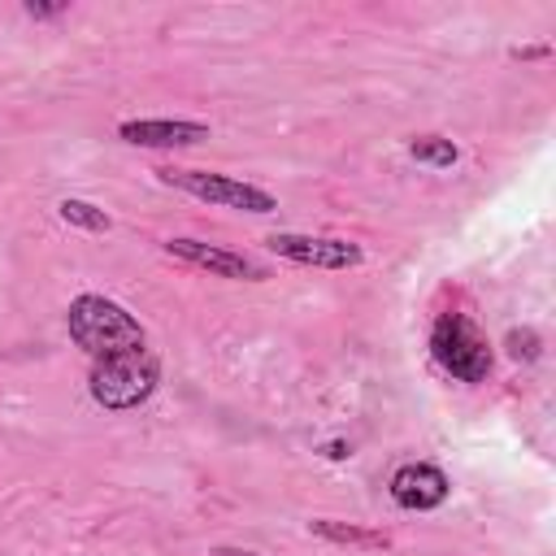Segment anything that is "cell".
<instances>
[{"instance_id":"obj_1","label":"cell","mask_w":556,"mask_h":556,"mask_svg":"<svg viewBox=\"0 0 556 556\" xmlns=\"http://www.w3.org/2000/svg\"><path fill=\"white\" fill-rule=\"evenodd\" d=\"M65 326H70V339L91 356H117V352H130V348H148V334L139 326V317L130 308H122L117 300L109 295H96V291H83L70 300L65 308Z\"/></svg>"},{"instance_id":"obj_2","label":"cell","mask_w":556,"mask_h":556,"mask_svg":"<svg viewBox=\"0 0 556 556\" xmlns=\"http://www.w3.org/2000/svg\"><path fill=\"white\" fill-rule=\"evenodd\" d=\"M156 382H161V361H156L152 348H130V352H117V356H100V361H91V374H87L91 400L109 413L139 408L143 400H152Z\"/></svg>"},{"instance_id":"obj_3","label":"cell","mask_w":556,"mask_h":556,"mask_svg":"<svg viewBox=\"0 0 556 556\" xmlns=\"http://www.w3.org/2000/svg\"><path fill=\"white\" fill-rule=\"evenodd\" d=\"M156 178L165 187H178L204 204H217V208H239V213H274L278 200L256 187V182H243V178H230V174H213V169H156Z\"/></svg>"},{"instance_id":"obj_4","label":"cell","mask_w":556,"mask_h":556,"mask_svg":"<svg viewBox=\"0 0 556 556\" xmlns=\"http://www.w3.org/2000/svg\"><path fill=\"white\" fill-rule=\"evenodd\" d=\"M430 352L439 361V369H447L460 382H482L491 374V343L482 339V330L460 317V313H443L430 330Z\"/></svg>"},{"instance_id":"obj_5","label":"cell","mask_w":556,"mask_h":556,"mask_svg":"<svg viewBox=\"0 0 556 556\" xmlns=\"http://www.w3.org/2000/svg\"><path fill=\"white\" fill-rule=\"evenodd\" d=\"M265 243H269L274 256L295 261V265H313V269H356L365 261L361 243L330 239V235H291V230H282V235H269Z\"/></svg>"},{"instance_id":"obj_6","label":"cell","mask_w":556,"mask_h":556,"mask_svg":"<svg viewBox=\"0 0 556 556\" xmlns=\"http://www.w3.org/2000/svg\"><path fill=\"white\" fill-rule=\"evenodd\" d=\"M165 252L191 269H204L213 278H243V282H261L269 278V269L261 261H252L248 252H230V248H217V243H204V239H165Z\"/></svg>"},{"instance_id":"obj_7","label":"cell","mask_w":556,"mask_h":556,"mask_svg":"<svg viewBox=\"0 0 556 556\" xmlns=\"http://www.w3.org/2000/svg\"><path fill=\"white\" fill-rule=\"evenodd\" d=\"M387 491H391V500H395L400 508H408V513H430V508H439V504L447 500L452 482H447L443 469H434V465H426V460H408V465H400V469L391 473Z\"/></svg>"},{"instance_id":"obj_8","label":"cell","mask_w":556,"mask_h":556,"mask_svg":"<svg viewBox=\"0 0 556 556\" xmlns=\"http://www.w3.org/2000/svg\"><path fill=\"white\" fill-rule=\"evenodd\" d=\"M117 139L135 143V148H187L208 139V122H191V117H130L117 126Z\"/></svg>"},{"instance_id":"obj_9","label":"cell","mask_w":556,"mask_h":556,"mask_svg":"<svg viewBox=\"0 0 556 556\" xmlns=\"http://www.w3.org/2000/svg\"><path fill=\"white\" fill-rule=\"evenodd\" d=\"M408 156H413L417 165H430V169H447V165H456L460 148H456L452 139H443V135H417V139L408 143Z\"/></svg>"},{"instance_id":"obj_10","label":"cell","mask_w":556,"mask_h":556,"mask_svg":"<svg viewBox=\"0 0 556 556\" xmlns=\"http://www.w3.org/2000/svg\"><path fill=\"white\" fill-rule=\"evenodd\" d=\"M56 213H61V222H70V226H78V230H91V235H104L109 226H113V217L104 213V208H96V204H87V200H61L56 204Z\"/></svg>"},{"instance_id":"obj_11","label":"cell","mask_w":556,"mask_h":556,"mask_svg":"<svg viewBox=\"0 0 556 556\" xmlns=\"http://www.w3.org/2000/svg\"><path fill=\"white\" fill-rule=\"evenodd\" d=\"M313 534L321 539H334V543H361V547H387V534L382 530H361V526H339V521H313Z\"/></svg>"},{"instance_id":"obj_12","label":"cell","mask_w":556,"mask_h":556,"mask_svg":"<svg viewBox=\"0 0 556 556\" xmlns=\"http://www.w3.org/2000/svg\"><path fill=\"white\" fill-rule=\"evenodd\" d=\"M508 356L513 361H534L539 356V334L534 330H508Z\"/></svg>"},{"instance_id":"obj_13","label":"cell","mask_w":556,"mask_h":556,"mask_svg":"<svg viewBox=\"0 0 556 556\" xmlns=\"http://www.w3.org/2000/svg\"><path fill=\"white\" fill-rule=\"evenodd\" d=\"M26 13L30 17H56V13H65V4H26Z\"/></svg>"},{"instance_id":"obj_14","label":"cell","mask_w":556,"mask_h":556,"mask_svg":"<svg viewBox=\"0 0 556 556\" xmlns=\"http://www.w3.org/2000/svg\"><path fill=\"white\" fill-rule=\"evenodd\" d=\"M217 556H261V552H248V547H217Z\"/></svg>"}]
</instances>
